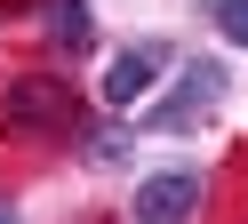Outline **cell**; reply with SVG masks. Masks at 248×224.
<instances>
[{"mask_svg": "<svg viewBox=\"0 0 248 224\" xmlns=\"http://www.w3.org/2000/svg\"><path fill=\"white\" fill-rule=\"evenodd\" d=\"M0 224H16V216H8V208H0Z\"/></svg>", "mask_w": 248, "mask_h": 224, "instance_id": "cell-9", "label": "cell"}, {"mask_svg": "<svg viewBox=\"0 0 248 224\" xmlns=\"http://www.w3.org/2000/svg\"><path fill=\"white\" fill-rule=\"evenodd\" d=\"M224 88H232V72L216 56H192L176 72V96H160V104L144 112V128H160V136H176V128H192V120H208L216 104H224Z\"/></svg>", "mask_w": 248, "mask_h": 224, "instance_id": "cell-2", "label": "cell"}, {"mask_svg": "<svg viewBox=\"0 0 248 224\" xmlns=\"http://www.w3.org/2000/svg\"><path fill=\"white\" fill-rule=\"evenodd\" d=\"M160 72H168V48H160V40H136V48H120V56L104 64V104H112V112H128V104H136V96H144Z\"/></svg>", "mask_w": 248, "mask_h": 224, "instance_id": "cell-4", "label": "cell"}, {"mask_svg": "<svg viewBox=\"0 0 248 224\" xmlns=\"http://www.w3.org/2000/svg\"><path fill=\"white\" fill-rule=\"evenodd\" d=\"M208 16H216V32H224L232 48H248V0H216Z\"/></svg>", "mask_w": 248, "mask_h": 224, "instance_id": "cell-6", "label": "cell"}, {"mask_svg": "<svg viewBox=\"0 0 248 224\" xmlns=\"http://www.w3.org/2000/svg\"><path fill=\"white\" fill-rule=\"evenodd\" d=\"M0 8H24V0H0Z\"/></svg>", "mask_w": 248, "mask_h": 224, "instance_id": "cell-8", "label": "cell"}, {"mask_svg": "<svg viewBox=\"0 0 248 224\" xmlns=\"http://www.w3.org/2000/svg\"><path fill=\"white\" fill-rule=\"evenodd\" d=\"M128 152V136H120V128H96V136H88V160H120Z\"/></svg>", "mask_w": 248, "mask_h": 224, "instance_id": "cell-7", "label": "cell"}, {"mask_svg": "<svg viewBox=\"0 0 248 224\" xmlns=\"http://www.w3.org/2000/svg\"><path fill=\"white\" fill-rule=\"evenodd\" d=\"M200 216V168H160L136 184V224H184Z\"/></svg>", "mask_w": 248, "mask_h": 224, "instance_id": "cell-3", "label": "cell"}, {"mask_svg": "<svg viewBox=\"0 0 248 224\" xmlns=\"http://www.w3.org/2000/svg\"><path fill=\"white\" fill-rule=\"evenodd\" d=\"M48 40L64 48V56H80V48L96 40V24H88V0H48Z\"/></svg>", "mask_w": 248, "mask_h": 224, "instance_id": "cell-5", "label": "cell"}, {"mask_svg": "<svg viewBox=\"0 0 248 224\" xmlns=\"http://www.w3.org/2000/svg\"><path fill=\"white\" fill-rule=\"evenodd\" d=\"M0 128L8 136H72L80 128V96L64 88V80H8V96H0Z\"/></svg>", "mask_w": 248, "mask_h": 224, "instance_id": "cell-1", "label": "cell"}]
</instances>
